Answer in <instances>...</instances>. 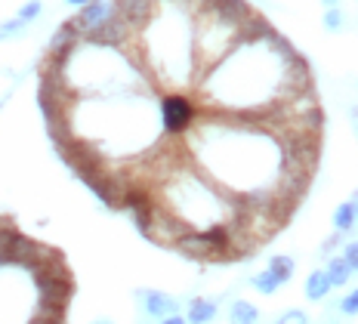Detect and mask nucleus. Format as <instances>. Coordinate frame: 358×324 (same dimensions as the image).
<instances>
[{
    "label": "nucleus",
    "instance_id": "1",
    "mask_svg": "<svg viewBox=\"0 0 358 324\" xmlns=\"http://www.w3.org/2000/svg\"><path fill=\"white\" fill-rule=\"evenodd\" d=\"M198 118H201V108L192 96H185V93H164L161 96V127L167 136L182 139L185 133L195 130Z\"/></svg>",
    "mask_w": 358,
    "mask_h": 324
},
{
    "label": "nucleus",
    "instance_id": "2",
    "mask_svg": "<svg viewBox=\"0 0 358 324\" xmlns=\"http://www.w3.org/2000/svg\"><path fill=\"white\" fill-rule=\"evenodd\" d=\"M115 16L130 28V34H143L158 16V0H111Z\"/></svg>",
    "mask_w": 358,
    "mask_h": 324
},
{
    "label": "nucleus",
    "instance_id": "3",
    "mask_svg": "<svg viewBox=\"0 0 358 324\" xmlns=\"http://www.w3.org/2000/svg\"><path fill=\"white\" fill-rule=\"evenodd\" d=\"M111 13H115L111 0H90V3H84V6L78 10V16H71V25L78 28L80 37H87L90 31H96L102 22H108Z\"/></svg>",
    "mask_w": 358,
    "mask_h": 324
},
{
    "label": "nucleus",
    "instance_id": "4",
    "mask_svg": "<svg viewBox=\"0 0 358 324\" xmlns=\"http://www.w3.org/2000/svg\"><path fill=\"white\" fill-rule=\"evenodd\" d=\"M136 297L143 300L145 315H152V318H167V315H176L179 312L176 300L167 297V293H161V290H139Z\"/></svg>",
    "mask_w": 358,
    "mask_h": 324
},
{
    "label": "nucleus",
    "instance_id": "5",
    "mask_svg": "<svg viewBox=\"0 0 358 324\" xmlns=\"http://www.w3.org/2000/svg\"><path fill=\"white\" fill-rule=\"evenodd\" d=\"M216 318V303L204 297H195L189 303V312H185V321L189 324H210Z\"/></svg>",
    "mask_w": 358,
    "mask_h": 324
},
{
    "label": "nucleus",
    "instance_id": "6",
    "mask_svg": "<svg viewBox=\"0 0 358 324\" xmlns=\"http://www.w3.org/2000/svg\"><path fill=\"white\" fill-rule=\"evenodd\" d=\"M303 293H306V300H312V303L324 300L327 293H331V281H327V275L324 272H312L309 278H306V284H303Z\"/></svg>",
    "mask_w": 358,
    "mask_h": 324
},
{
    "label": "nucleus",
    "instance_id": "7",
    "mask_svg": "<svg viewBox=\"0 0 358 324\" xmlns=\"http://www.w3.org/2000/svg\"><path fill=\"white\" fill-rule=\"evenodd\" d=\"M259 321V309L248 303V300H235L229 309V324H257Z\"/></svg>",
    "mask_w": 358,
    "mask_h": 324
},
{
    "label": "nucleus",
    "instance_id": "8",
    "mask_svg": "<svg viewBox=\"0 0 358 324\" xmlns=\"http://www.w3.org/2000/svg\"><path fill=\"white\" fill-rule=\"evenodd\" d=\"M324 275H327V281H331V288H340V284H346V281H349L352 269H349V262L343 260V256H331V262H327Z\"/></svg>",
    "mask_w": 358,
    "mask_h": 324
},
{
    "label": "nucleus",
    "instance_id": "9",
    "mask_svg": "<svg viewBox=\"0 0 358 324\" xmlns=\"http://www.w3.org/2000/svg\"><path fill=\"white\" fill-rule=\"evenodd\" d=\"M266 272L272 275L278 284H285V281H290V278H294V260H290V256H272V260H268V269H266Z\"/></svg>",
    "mask_w": 358,
    "mask_h": 324
},
{
    "label": "nucleus",
    "instance_id": "10",
    "mask_svg": "<svg viewBox=\"0 0 358 324\" xmlns=\"http://www.w3.org/2000/svg\"><path fill=\"white\" fill-rule=\"evenodd\" d=\"M334 225H337V232L343 235V232H349L355 225V210H352V204H340L337 210H334Z\"/></svg>",
    "mask_w": 358,
    "mask_h": 324
},
{
    "label": "nucleus",
    "instance_id": "11",
    "mask_svg": "<svg viewBox=\"0 0 358 324\" xmlns=\"http://www.w3.org/2000/svg\"><path fill=\"white\" fill-rule=\"evenodd\" d=\"M41 13H43V3H41V0H28V3L19 6L16 19L22 22V25H28V22H34L37 16H41Z\"/></svg>",
    "mask_w": 358,
    "mask_h": 324
},
{
    "label": "nucleus",
    "instance_id": "12",
    "mask_svg": "<svg viewBox=\"0 0 358 324\" xmlns=\"http://www.w3.org/2000/svg\"><path fill=\"white\" fill-rule=\"evenodd\" d=\"M253 288H257L259 293H263V297H272V293H275V290H278V288H281V284H278V281H275V278H272V275H268V272H259V275H253Z\"/></svg>",
    "mask_w": 358,
    "mask_h": 324
},
{
    "label": "nucleus",
    "instance_id": "13",
    "mask_svg": "<svg viewBox=\"0 0 358 324\" xmlns=\"http://www.w3.org/2000/svg\"><path fill=\"white\" fill-rule=\"evenodd\" d=\"M25 31V25H22L19 19H10V22H0V41H10V37H16Z\"/></svg>",
    "mask_w": 358,
    "mask_h": 324
},
{
    "label": "nucleus",
    "instance_id": "14",
    "mask_svg": "<svg viewBox=\"0 0 358 324\" xmlns=\"http://www.w3.org/2000/svg\"><path fill=\"white\" fill-rule=\"evenodd\" d=\"M324 28H327V31H340V28H343V13L337 10V6H327V13H324Z\"/></svg>",
    "mask_w": 358,
    "mask_h": 324
},
{
    "label": "nucleus",
    "instance_id": "15",
    "mask_svg": "<svg viewBox=\"0 0 358 324\" xmlns=\"http://www.w3.org/2000/svg\"><path fill=\"white\" fill-rule=\"evenodd\" d=\"M275 324H309V315H306L303 309H287Z\"/></svg>",
    "mask_w": 358,
    "mask_h": 324
},
{
    "label": "nucleus",
    "instance_id": "16",
    "mask_svg": "<svg viewBox=\"0 0 358 324\" xmlns=\"http://www.w3.org/2000/svg\"><path fill=\"white\" fill-rule=\"evenodd\" d=\"M340 312H343V315H358V288H355L352 293H346V297H343Z\"/></svg>",
    "mask_w": 358,
    "mask_h": 324
},
{
    "label": "nucleus",
    "instance_id": "17",
    "mask_svg": "<svg viewBox=\"0 0 358 324\" xmlns=\"http://www.w3.org/2000/svg\"><path fill=\"white\" fill-rule=\"evenodd\" d=\"M343 260L349 262V269H355L358 272V241H349V244L343 247Z\"/></svg>",
    "mask_w": 358,
    "mask_h": 324
},
{
    "label": "nucleus",
    "instance_id": "18",
    "mask_svg": "<svg viewBox=\"0 0 358 324\" xmlns=\"http://www.w3.org/2000/svg\"><path fill=\"white\" fill-rule=\"evenodd\" d=\"M161 324H189V321L182 315H167V318H161Z\"/></svg>",
    "mask_w": 358,
    "mask_h": 324
},
{
    "label": "nucleus",
    "instance_id": "19",
    "mask_svg": "<svg viewBox=\"0 0 358 324\" xmlns=\"http://www.w3.org/2000/svg\"><path fill=\"white\" fill-rule=\"evenodd\" d=\"M65 3H71V6H78V10H80V6L90 3V0H65Z\"/></svg>",
    "mask_w": 358,
    "mask_h": 324
},
{
    "label": "nucleus",
    "instance_id": "20",
    "mask_svg": "<svg viewBox=\"0 0 358 324\" xmlns=\"http://www.w3.org/2000/svg\"><path fill=\"white\" fill-rule=\"evenodd\" d=\"M349 204H352V210H355V220H358V195H355L352 201H349Z\"/></svg>",
    "mask_w": 358,
    "mask_h": 324
},
{
    "label": "nucleus",
    "instance_id": "21",
    "mask_svg": "<svg viewBox=\"0 0 358 324\" xmlns=\"http://www.w3.org/2000/svg\"><path fill=\"white\" fill-rule=\"evenodd\" d=\"M93 324H115V321H106V318H99V321H93Z\"/></svg>",
    "mask_w": 358,
    "mask_h": 324
},
{
    "label": "nucleus",
    "instance_id": "22",
    "mask_svg": "<svg viewBox=\"0 0 358 324\" xmlns=\"http://www.w3.org/2000/svg\"><path fill=\"white\" fill-rule=\"evenodd\" d=\"M324 3H327V6H337V0H324Z\"/></svg>",
    "mask_w": 358,
    "mask_h": 324
}]
</instances>
